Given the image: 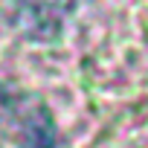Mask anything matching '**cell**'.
Returning <instances> with one entry per match:
<instances>
[{
	"label": "cell",
	"mask_w": 148,
	"mask_h": 148,
	"mask_svg": "<svg viewBox=\"0 0 148 148\" xmlns=\"http://www.w3.org/2000/svg\"><path fill=\"white\" fill-rule=\"evenodd\" d=\"M0 108L15 116L26 148H58L55 145V128H52L41 102H32L29 96L12 93L0 84Z\"/></svg>",
	"instance_id": "6da1fadb"
},
{
	"label": "cell",
	"mask_w": 148,
	"mask_h": 148,
	"mask_svg": "<svg viewBox=\"0 0 148 148\" xmlns=\"http://www.w3.org/2000/svg\"><path fill=\"white\" fill-rule=\"evenodd\" d=\"M70 0H15V23L32 41H52L67 18Z\"/></svg>",
	"instance_id": "7a4b0ae2"
}]
</instances>
